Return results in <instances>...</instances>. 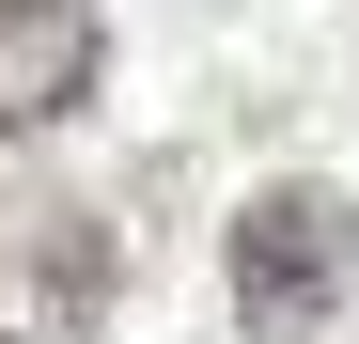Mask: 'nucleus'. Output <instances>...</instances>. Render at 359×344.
I'll return each mask as SVG.
<instances>
[{"label":"nucleus","instance_id":"nucleus-4","mask_svg":"<svg viewBox=\"0 0 359 344\" xmlns=\"http://www.w3.org/2000/svg\"><path fill=\"white\" fill-rule=\"evenodd\" d=\"M0 344H16V329H0Z\"/></svg>","mask_w":359,"mask_h":344},{"label":"nucleus","instance_id":"nucleus-2","mask_svg":"<svg viewBox=\"0 0 359 344\" xmlns=\"http://www.w3.org/2000/svg\"><path fill=\"white\" fill-rule=\"evenodd\" d=\"M109 79V32H94V0H0V141H32V126H79Z\"/></svg>","mask_w":359,"mask_h":344},{"label":"nucleus","instance_id":"nucleus-3","mask_svg":"<svg viewBox=\"0 0 359 344\" xmlns=\"http://www.w3.org/2000/svg\"><path fill=\"white\" fill-rule=\"evenodd\" d=\"M94 298H109V235H94V204H63L47 219V313H32V344H79Z\"/></svg>","mask_w":359,"mask_h":344},{"label":"nucleus","instance_id":"nucleus-1","mask_svg":"<svg viewBox=\"0 0 359 344\" xmlns=\"http://www.w3.org/2000/svg\"><path fill=\"white\" fill-rule=\"evenodd\" d=\"M359 298V204L313 188V172H281V188L234 204V329L250 344H297Z\"/></svg>","mask_w":359,"mask_h":344}]
</instances>
